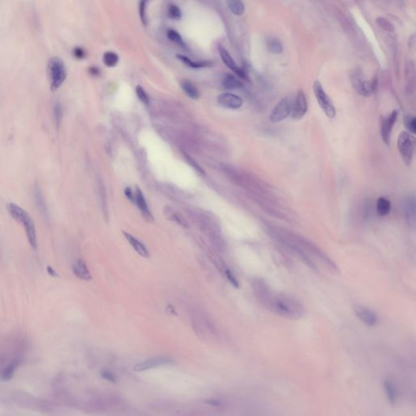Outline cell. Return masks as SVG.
<instances>
[{
	"label": "cell",
	"mask_w": 416,
	"mask_h": 416,
	"mask_svg": "<svg viewBox=\"0 0 416 416\" xmlns=\"http://www.w3.org/2000/svg\"><path fill=\"white\" fill-rule=\"evenodd\" d=\"M217 102L227 109H239L243 106V100L234 94L223 93L217 97Z\"/></svg>",
	"instance_id": "cell-12"
},
{
	"label": "cell",
	"mask_w": 416,
	"mask_h": 416,
	"mask_svg": "<svg viewBox=\"0 0 416 416\" xmlns=\"http://www.w3.org/2000/svg\"><path fill=\"white\" fill-rule=\"evenodd\" d=\"M19 364V359H15L14 360L8 363L1 371L0 377L4 381H8L10 379H12L13 377V375H14L15 371L17 370Z\"/></svg>",
	"instance_id": "cell-20"
},
{
	"label": "cell",
	"mask_w": 416,
	"mask_h": 416,
	"mask_svg": "<svg viewBox=\"0 0 416 416\" xmlns=\"http://www.w3.org/2000/svg\"><path fill=\"white\" fill-rule=\"evenodd\" d=\"M397 147L402 160L407 165L412 164L415 150V139L409 133L402 131L398 136Z\"/></svg>",
	"instance_id": "cell-6"
},
{
	"label": "cell",
	"mask_w": 416,
	"mask_h": 416,
	"mask_svg": "<svg viewBox=\"0 0 416 416\" xmlns=\"http://www.w3.org/2000/svg\"><path fill=\"white\" fill-rule=\"evenodd\" d=\"M72 271L76 277L82 281H90L92 278L88 267L82 259H76L73 263Z\"/></svg>",
	"instance_id": "cell-16"
},
{
	"label": "cell",
	"mask_w": 416,
	"mask_h": 416,
	"mask_svg": "<svg viewBox=\"0 0 416 416\" xmlns=\"http://www.w3.org/2000/svg\"><path fill=\"white\" fill-rule=\"evenodd\" d=\"M234 72H235V73L237 74L240 78L245 79V80L247 79L246 74H245V71H244L243 69H240V68H238V69H236Z\"/></svg>",
	"instance_id": "cell-40"
},
{
	"label": "cell",
	"mask_w": 416,
	"mask_h": 416,
	"mask_svg": "<svg viewBox=\"0 0 416 416\" xmlns=\"http://www.w3.org/2000/svg\"><path fill=\"white\" fill-rule=\"evenodd\" d=\"M167 213H169V214H167V217L169 218H171V220L176 222L177 224H181L184 227H187L186 220L184 219L183 217H181L178 213H175L171 209H170V211H167Z\"/></svg>",
	"instance_id": "cell-32"
},
{
	"label": "cell",
	"mask_w": 416,
	"mask_h": 416,
	"mask_svg": "<svg viewBox=\"0 0 416 416\" xmlns=\"http://www.w3.org/2000/svg\"><path fill=\"white\" fill-rule=\"evenodd\" d=\"M174 361L171 358L166 356L152 357L150 359H146L144 361L140 362L136 364L133 369L135 371H145L150 369L156 368L159 367L168 366L173 364Z\"/></svg>",
	"instance_id": "cell-8"
},
{
	"label": "cell",
	"mask_w": 416,
	"mask_h": 416,
	"mask_svg": "<svg viewBox=\"0 0 416 416\" xmlns=\"http://www.w3.org/2000/svg\"><path fill=\"white\" fill-rule=\"evenodd\" d=\"M48 272L51 276H58V274L51 267H48Z\"/></svg>",
	"instance_id": "cell-42"
},
{
	"label": "cell",
	"mask_w": 416,
	"mask_h": 416,
	"mask_svg": "<svg viewBox=\"0 0 416 416\" xmlns=\"http://www.w3.org/2000/svg\"><path fill=\"white\" fill-rule=\"evenodd\" d=\"M181 86L184 92L193 99H197L199 98V91L191 81L188 80H184L181 81Z\"/></svg>",
	"instance_id": "cell-22"
},
{
	"label": "cell",
	"mask_w": 416,
	"mask_h": 416,
	"mask_svg": "<svg viewBox=\"0 0 416 416\" xmlns=\"http://www.w3.org/2000/svg\"><path fill=\"white\" fill-rule=\"evenodd\" d=\"M315 96L317 98V102L319 103L321 109L323 110L326 116L333 119L336 117V108L333 105L330 98L323 90V86L320 81H316L313 84Z\"/></svg>",
	"instance_id": "cell-7"
},
{
	"label": "cell",
	"mask_w": 416,
	"mask_h": 416,
	"mask_svg": "<svg viewBox=\"0 0 416 416\" xmlns=\"http://www.w3.org/2000/svg\"><path fill=\"white\" fill-rule=\"evenodd\" d=\"M229 9L236 16H241L245 12V5L239 0H230L227 2Z\"/></svg>",
	"instance_id": "cell-26"
},
{
	"label": "cell",
	"mask_w": 416,
	"mask_h": 416,
	"mask_svg": "<svg viewBox=\"0 0 416 416\" xmlns=\"http://www.w3.org/2000/svg\"><path fill=\"white\" fill-rule=\"evenodd\" d=\"M219 51L220 57H221L222 60H223V62L224 63L226 66L228 67V69H230L231 70L235 71L236 69L238 68V65L233 60V57L229 55L228 50H226L225 48H223V47H220Z\"/></svg>",
	"instance_id": "cell-24"
},
{
	"label": "cell",
	"mask_w": 416,
	"mask_h": 416,
	"mask_svg": "<svg viewBox=\"0 0 416 416\" xmlns=\"http://www.w3.org/2000/svg\"><path fill=\"white\" fill-rule=\"evenodd\" d=\"M177 58H178L179 60H181L182 62L187 64L188 66L191 67V68H195V69L203 68V67H207L211 65V63L207 62V61H205V62L204 61H202V62H194L191 59H189L188 57H186L185 55H177Z\"/></svg>",
	"instance_id": "cell-28"
},
{
	"label": "cell",
	"mask_w": 416,
	"mask_h": 416,
	"mask_svg": "<svg viewBox=\"0 0 416 416\" xmlns=\"http://www.w3.org/2000/svg\"><path fill=\"white\" fill-rule=\"evenodd\" d=\"M169 17L172 18V19L175 20H179L181 19V12L180 8H179L175 4H170L169 5Z\"/></svg>",
	"instance_id": "cell-33"
},
{
	"label": "cell",
	"mask_w": 416,
	"mask_h": 416,
	"mask_svg": "<svg viewBox=\"0 0 416 416\" xmlns=\"http://www.w3.org/2000/svg\"><path fill=\"white\" fill-rule=\"evenodd\" d=\"M48 74L51 88L60 87L67 76V69L62 59L58 56L50 58L48 61Z\"/></svg>",
	"instance_id": "cell-4"
},
{
	"label": "cell",
	"mask_w": 416,
	"mask_h": 416,
	"mask_svg": "<svg viewBox=\"0 0 416 416\" xmlns=\"http://www.w3.org/2000/svg\"><path fill=\"white\" fill-rule=\"evenodd\" d=\"M102 376L103 378L106 379L107 381H112V382L116 381V376L111 371H104L102 372Z\"/></svg>",
	"instance_id": "cell-38"
},
{
	"label": "cell",
	"mask_w": 416,
	"mask_h": 416,
	"mask_svg": "<svg viewBox=\"0 0 416 416\" xmlns=\"http://www.w3.org/2000/svg\"><path fill=\"white\" fill-rule=\"evenodd\" d=\"M265 308L290 319H299L305 314L304 307L297 300L288 295L274 292L267 302Z\"/></svg>",
	"instance_id": "cell-2"
},
{
	"label": "cell",
	"mask_w": 416,
	"mask_h": 416,
	"mask_svg": "<svg viewBox=\"0 0 416 416\" xmlns=\"http://www.w3.org/2000/svg\"><path fill=\"white\" fill-rule=\"evenodd\" d=\"M267 48L273 54H281L283 51V45L277 38H269L267 40Z\"/></svg>",
	"instance_id": "cell-25"
},
{
	"label": "cell",
	"mask_w": 416,
	"mask_h": 416,
	"mask_svg": "<svg viewBox=\"0 0 416 416\" xmlns=\"http://www.w3.org/2000/svg\"><path fill=\"white\" fill-rule=\"evenodd\" d=\"M124 235L126 238V240L130 244L131 246L135 250L136 252L138 253V255L144 257V258L149 257L150 255H149L147 248L146 247L145 245H143L140 241H138L133 236L130 235L129 233H125V232H124Z\"/></svg>",
	"instance_id": "cell-19"
},
{
	"label": "cell",
	"mask_w": 416,
	"mask_h": 416,
	"mask_svg": "<svg viewBox=\"0 0 416 416\" xmlns=\"http://www.w3.org/2000/svg\"><path fill=\"white\" fill-rule=\"evenodd\" d=\"M139 16L142 22L144 25L147 24V17H146V2L143 1L139 3Z\"/></svg>",
	"instance_id": "cell-36"
},
{
	"label": "cell",
	"mask_w": 416,
	"mask_h": 416,
	"mask_svg": "<svg viewBox=\"0 0 416 416\" xmlns=\"http://www.w3.org/2000/svg\"><path fill=\"white\" fill-rule=\"evenodd\" d=\"M266 231L274 240L292 250L312 269L317 270V264L319 263L330 271H338V267L330 257L306 238L276 226H268Z\"/></svg>",
	"instance_id": "cell-1"
},
{
	"label": "cell",
	"mask_w": 416,
	"mask_h": 416,
	"mask_svg": "<svg viewBox=\"0 0 416 416\" xmlns=\"http://www.w3.org/2000/svg\"><path fill=\"white\" fill-rule=\"evenodd\" d=\"M383 389L388 401L390 404H396L397 402L398 392H397V387H396L394 383L390 379H385V381H383Z\"/></svg>",
	"instance_id": "cell-18"
},
{
	"label": "cell",
	"mask_w": 416,
	"mask_h": 416,
	"mask_svg": "<svg viewBox=\"0 0 416 416\" xmlns=\"http://www.w3.org/2000/svg\"><path fill=\"white\" fill-rule=\"evenodd\" d=\"M292 104L288 97L284 98L274 107L270 114V121L272 123H278L286 119L291 113Z\"/></svg>",
	"instance_id": "cell-9"
},
{
	"label": "cell",
	"mask_w": 416,
	"mask_h": 416,
	"mask_svg": "<svg viewBox=\"0 0 416 416\" xmlns=\"http://www.w3.org/2000/svg\"><path fill=\"white\" fill-rule=\"evenodd\" d=\"M119 61V56L113 51H107L103 55V62L107 67H114Z\"/></svg>",
	"instance_id": "cell-27"
},
{
	"label": "cell",
	"mask_w": 416,
	"mask_h": 416,
	"mask_svg": "<svg viewBox=\"0 0 416 416\" xmlns=\"http://www.w3.org/2000/svg\"><path fill=\"white\" fill-rule=\"evenodd\" d=\"M376 210L380 217H385L389 214L391 211V202L390 200H388L386 197H380L376 203Z\"/></svg>",
	"instance_id": "cell-23"
},
{
	"label": "cell",
	"mask_w": 416,
	"mask_h": 416,
	"mask_svg": "<svg viewBox=\"0 0 416 416\" xmlns=\"http://www.w3.org/2000/svg\"><path fill=\"white\" fill-rule=\"evenodd\" d=\"M124 194L126 195V197H128V199L130 200L132 202H134V194H133V191H131L130 189L126 188L125 189V191H124Z\"/></svg>",
	"instance_id": "cell-41"
},
{
	"label": "cell",
	"mask_w": 416,
	"mask_h": 416,
	"mask_svg": "<svg viewBox=\"0 0 416 416\" xmlns=\"http://www.w3.org/2000/svg\"><path fill=\"white\" fill-rule=\"evenodd\" d=\"M185 157L187 158V160H189V162H191V165H193V167H194V168H195V169H196V170H197V171H200V172H202V173H203V171H202V169H201V168H200V167L197 165V163H196V162L194 161V160H193V159H191V158L190 157L189 155H186V154H185Z\"/></svg>",
	"instance_id": "cell-39"
},
{
	"label": "cell",
	"mask_w": 416,
	"mask_h": 416,
	"mask_svg": "<svg viewBox=\"0 0 416 416\" xmlns=\"http://www.w3.org/2000/svg\"><path fill=\"white\" fill-rule=\"evenodd\" d=\"M351 81L357 93L368 97L376 92L378 86V81L375 78L372 81H365L361 69H356L351 73Z\"/></svg>",
	"instance_id": "cell-5"
},
{
	"label": "cell",
	"mask_w": 416,
	"mask_h": 416,
	"mask_svg": "<svg viewBox=\"0 0 416 416\" xmlns=\"http://www.w3.org/2000/svg\"><path fill=\"white\" fill-rule=\"evenodd\" d=\"M136 93H137L138 97L139 98V99L143 103H145L147 105L149 104V102H150L149 97H148L147 94L146 93L145 90L142 86H138L136 87Z\"/></svg>",
	"instance_id": "cell-34"
},
{
	"label": "cell",
	"mask_w": 416,
	"mask_h": 416,
	"mask_svg": "<svg viewBox=\"0 0 416 416\" xmlns=\"http://www.w3.org/2000/svg\"><path fill=\"white\" fill-rule=\"evenodd\" d=\"M376 24H378L379 27L381 29H384L385 31L392 32L394 30V26L389 20L384 17H378L376 18Z\"/></svg>",
	"instance_id": "cell-29"
},
{
	"label": "cell",
	"mask_w": 416,
	"mask_h": 416,
	"mask_svg": "<svg viewBox=\"0 0 416 416\" xmlns=\"http://www.w3.org/2000/svg\"><path fill=\"white\" fill-rule=\"evenodd\" d=\"M307 101L303 91H298L294 102L291 107V117L293 119L301 120L307 114Z\"/></svg>",
	"instance_id": "cell-10"
},
{
	"label": "cell",
	"mask_w": 416,
	"mask_h": 416,
	"mask_svg": "<svg viewBox=\"0 0 416 416\" xmlns=\"http://www.w3.org/2000/svg\"><path fill=\"white\" fill-rule=\"evenodd\" d=\"M225 275L226 277L228 279L229 282H230L232 285H233L234 287L236 288H238L239 287V284H238V281L236 278L235 276L233 275V272L229 270V269H227L225 270Z\"/></svg>",
	"instance_id": "cell-35"
},
{
	"label": "cell",
	"mask_w": 416,
	"mask_h": 416,
	"mask_svg": "<svg viewBox=\"0 0 416 416\" xmlns=\"http://www.w3.org/2000/svg\"><path fill=\"white\" fill-rule=\"evenodd\" d=\"M134 202L133 203H135L137 205V207H138V209L140 210L141 213L143 215V217H144V219L146 220H147V221L150 222L153 220L152 214L150 213V209H149V207H148L147 203V201H146L145 197H144V195H143V192L141 191L140 189L137 187L136 188V193L134 194Z\"/></svg>",
	"instance_id": "cell-15"
},
{
	"label": "cell",
	"mask_w": 416,
	"mask_h": 416,
	"mask_svg": "<svg viewBox=\"0 0 416 416\" xmlns=\"http://www.w3.org/2000/svg\"><path fill=\"white\" fill-rule=\"evenodd\" d=\"M405 217L410 227H416V199L414 195H409L406 197L403 202Z\"/></svg>",
	"instance_id": "cell-14"
},
{
	"label": "cell",
	"mask_w": 416,
	"mask_h": 416,
	"mask_svg": "<svg viewBox=\"0 0 416 416\" xmlns=\"http://www.w3.org/2000/svg\"><path fill=\"white\" fill-rule=\"evenodd\" d=\"M398 112L394 110L391 114L385 117L381 123V138L386 145H390V138L392 133V128L394 126L395 122L397 121Z\"/></svg>",
	"instance_id": "cell-11"
},
{
	"label": "cell",
	"mask_w": 416,
	"mask_h": 416,
	"mask_svg": "<svg viewBox=\"0 0 416 416\" xmlns=\"http://www.w3.org/2000/svg\"><path fill=\"white\" fill-rule=\"evenodd\" d=\"M33 196H34V201H35L36 206L38 207V211L45 219H48V209L47 202H46V198L44 197L43 191L41 190L40 186L38 184H36L34 186Z\"/></svg>",
	"instance_id": "cell-17"
},
{
	"label": "cell",
	"mask_w": 416,
	"mask_h": 416,
	"mask_svg": "<svg viewBox=\"0 0 416 416\" xmlns=\"http://www.w3.org/2000/svg\"><path fill=\"white\" fill-rule=\"evenodd\" d=\"M354 313L357 317H359V319L362 322H364L367 325L373 327L378 323V317H376V315L372 311L369 310L368 308L361 306V305L357 304L354 305Z\"/></svg>",
	"instance_id": "cell-13"
},
{
	"label": "cell",
	"mask_w": 416,
	"mask_h": 416,
	"mask_svg": "<svg viewBox=\"0 0 416 416\" xmlns=\"http://www.w3.org/2000/svg\"><path fill=\"white\" fill-rule=\"evenodd\" d=\"M404 123L405 126L410 131V133H412V134H416V121L415 117L407 116V117H405Z\"/></svg>",
	"instance_id": "cell-31"
},
{
	"label": "cell",
	"mask_w": 416,
	"mask_h": 416,
	"mask_svg": "<svg viewBox=\"0 0 416 416\" xmlns=\"http://www.w3.org/2000/svg\"><path fill=\"white\" fill-rule=\"evenodd\" d=\"M222 86L226 90H238L243 88V84L242 81H239L235 76L231 74H225L222 79Z\"/></svg>",
	"instance_id": "cell-21"
},
{
	"label": "cell",
	"mask_w": 416,
	"mask_h": 416,
	"mask_svg": "<svg viewBox=\"0 0 416 416\" xmlns=\"http://www.w3.org/2000/svg\"><path fill=\"white\" fill-rule=\"evenodd\" d=\"M167 34H168L169 39L177 45L181 46V47L185 46L183 39L181 38V36L179 34L178 32H176V30H173V29H169Z\"/></svg>",
	"instance_id": "cell-30"
},
{
	"label": "cell",
	"mask_w": 416,
	"mask_h": 416,
	"mask_svg": "<svg viewBox=\"0 0 416 416\" xmlns=\"http://www.w3.org/2000/svg\"><path fill=\"white\" fill-rule=\"evenodd\" d=\"M54 115H55V120L57 121V122H60L61 117H62V110H61V107H60V103H56V105H55V107H54Z\"/></svg>",
	"instance_id": "cell-37"
},
{
	"label": "cell",
	"mask_w": 416,
	"mask_h": 416,
	"mask_svg": "<svg viewBox=\"0 0 416 416\" xmlns=\"http://www.w3.org/2000/svg\"><path fill=\"white\" fill-rule=\"evenodd\" d=\"M7 209L10 216L16 221L22 224V227L24 228L30 246L33 249H37V245H38L37 232H36L35 224L30 215L16 203H9L7 205Z\"/></svg>",
	"instance_id": "cell-3"
}]
</instances>
